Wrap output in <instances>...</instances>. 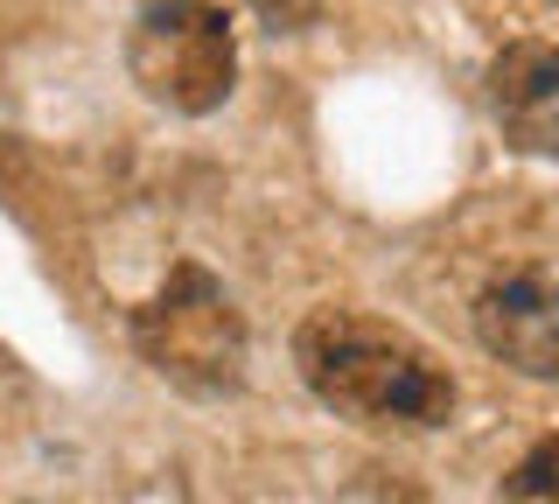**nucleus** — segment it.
I'll return each instance as SVG.
<instances>
[{
  "instance_id": "nucleus-1",
  "label": "nucleus",
  "mask_w": 559,
  "mask_h": 504,
  "mask_svg": "<svg viewBox=\"0 0 559 504\" xmlns=\"http://www.w3.org/2000/svg\"><path fill=\"white\" fill-rule=\"evenodd\" d=\"M294 364L322 407L371 427H441L454 413V378L419 351L406 329L357 316V308H314L294 329Z\"/></svg>"
},
{
  "instance_id": "nucleus-2",
  "label": "nucleus",
  "mask_w": 559,
  "mask_h": 504,
  "mask_svg": "<svg viewBox=\"0 0 559 504\" xmlns=\"http://www.w3.org/2000/svg\"><path fill=\"white\" fill-rule=\"evenodd\" d=\"M133 343L168 386H182L197 399H224L245 386V323H238L231 294L210 281L203 267H189V259L133 316Z\"/></svg>"
},
{
  "instance_id": "nucleus-3",
  "label": "nucleus",
  "mask_w": 559,
  "mask_h": 504,
  "mask_svg": "<svg viewBox=\"0 0 559 504\" xmlns=\"http://www.w3.org/2000/svg\"><path fill=\"white\" fill-rule=\"evenodd\" d=\"M133 84L168 113H217L238 78V43L210 0H147L127 36Z\"/></svg>"
},
{
  "instance_id": "nucleus-4",
  "label": "nucleus",
  "mask_w": 559,
  "mask_h": 504,
  "mask_svg": "<svg viewBox=\"0 0 559 504\" xmlns=\"http://www.w3.org/2000/svg\"><path fill=\"white\" fill-rule=\"evenodd\" d=\"M476 337L524 378H559V281L546 267H503L476 294Z\"/></svg>"
},
{
  "instance_id": "nucleus-5",
  "label": "nucleus",
  "mask_w": 559,
  "mask_h": 504,
  "mask_svg": "<svg viewBox=\"0 0 559 504\" xmlns=\"http://www.w3.org/2000/svg\"><path fill=\"white\" fill-rule=\"evenodd\" d=\"M489 113H497L503 141L559 162V49L552 43H511L503 49L489 63Z\"/></svg>"
},
{
  "instance_id": "nucleus-6",
  "label": "nucleus",
  "mask_w": 559,
  "mask_h": 504,
  "mask_svg": "<svg viewBox=\"0 0 559 504\" xmlns=\"http://www.w3.org/2000/svg\"><path fill=\"white\" fill-rule=\"evenodd\" d=\"M503 497H511V504H559V434L538 442L532 456L503 477Z\"/></svg>"
},
{
  "instance_id": "nucleus-7",
  "label": "nucleus",
  "mask_w": 559,
  "mask_h": 504,
  "mask_svg": "<svg viewBox=\"0 0 559 504\" xmlns=\"http://www.w3.org/2000/svg\"><path fill=\"white\" fill-rule=\"evenodd\" d=\"M252 14L273 22V28H308L314 14H322V0H252Z\"/></svg>"
}]
</instances>
